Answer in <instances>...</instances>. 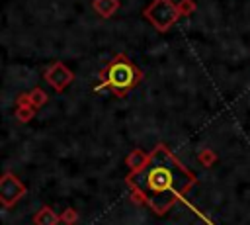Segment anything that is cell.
Wrapping results in <instances>:
<instances>
[{
	"label": "cell",
	"mask_w": 250,
	"mask_h": 225,
	"mask_svg": "<svg viewBox=\"0 0 250 225\" xmlns=\"http://www.w3.org/2000/svg\"><path fill=\"white\" fill-rule=\"evenodd\" d=\"M27 100H29L33 106H37V108H39V106H43V104L47 102V94H45L41 88H35V90L29 94V98H27Z\"/></svg>",
	"instance_id": "9c48e42d"
},
{
	"label": "cell",
	"mask_w": 250,
	"mask_h": 225,
	"mask_svg": "<svg viewBox=\"0 0 250 225\" xmlns=\"http://www.w3.org/2000/svg\"><path fill=\"white\" fill-rule=\"evenodd\" d=\"M45 80L53 86V88H57V90H62L70 80H72V72L64 67V65H61V63H55L47 72H45Z\"/></svg>",
	"instance_id": "5b68a950"
},
{
	"label": "cell",
	"mask_w": 250,
	"mask_h": 225,
	"mask_svg": "<svg viewBox=\"0 0 250 225\" xmlns=\"http://www.w3.org/2000/svg\"><path fill=\"white\" fill-rule=\"evenodd\" d=\"M139 72L123 59H117L111 67H109V72H107V82L115 88V90H127L129 86L135 84Z\"/></svg>",
	"instance_id": "3957f363"
},
{
	"label": "cell",
	"mask_w": 250,
	"mask_h": 225,
	"mask_svg": "<svg viewBox=\"0 0 250 225\" xmlns=\"http://www.w3.org/2000/svg\"><path fill=\"white\" fill-rule=\"evenodd\" d=\"M61 221V217L51 209V207H41L35 217H33V223L35 225H57Z\"/></svg>",
	"instance_id": "8992f818"
},
{
	"label": "cell",
	"mask_w": 250,
	"mask_h": 225,
	"mask_svg": "<svg viewBox=\"0 0 250 225\" xmlns=\"http://www.w3.org/2000/svg\"><path fill=\"white\" fill-rule=\"evenodd\" d=\"M131 178H139V182L133 186H137V190L158 215L166 213L172 203L182 198L184 192H188V188L195 182L193 172L182 166L162 145L152 151L148 164L143 170L133 172Z\"/></svg>",
	"instance_id": "6da1fadb"
},
{
	"label": "cell",
	"mask_w": 250,
	"mask_h": 225,
	"mask_svg": "<svg viewBox=\"0 0 250 225\" xmlns=\"http://www.w3.org/2000/svg\"><path fill=\"white\" fill-rule=\"evenodd\" d=\"M76 217H78V215L74 213V209H66V211H64V215H62L61 219H62V221H68V223H72Z\"/></svg>",
	"instance_id": "7c38bea8"
},
{
	"label": "cell",
	"mask_w": 250,
	"mask_h": 225,
	"mask_svg": "<svg viewBox=\"0 0 250 225\" xmlns=\"http://www.w3.org/2000/svg\"><path fill=\"white\" fill-rule=\"evenodd\" d=\"M148 158H150V157L143 155L141 151H133V153L129 155V158H127V164L137 172V170H143V168L148 164Z\"/></svg>",
	"instance_id": "52a82bcc"
},
{
	"label": "cell",
	"mask_w": 250,
	"mask_h": 225,
	"mask_svg": "<svg viewBox=\"0 0 250 225\" xmlns=\"http://www.w3.org/2000/svg\"><path fill=\"white\" fill-rule=\"evenodd\" d=\"M25 194V186L10 172L4 174L2 182H0V198H2V203L6 207H10L12 203H16L21 196Z\"/></svg>",
	"instance_id": "277c9868"
},
{
	"label": "cell",
	"mask_w": 250,
	"mask_h": 225,
	"mask_svg": "<svg viewBox=\"0 0 250 225\" xmlns=\"http://www.w3.org/2000/svg\"><path fill=\"white\" fill-rule=\"evenodd\" d=\"M117 6H119V2L117 0H94V8L102 14V16H111L115 10H117Z\"/></svg>",
	"instance_id": "ba28073f"
},
{
	"label": "cell",
	"mask_w": 250,
	"mask_h": 225,
	"mask_svg": "<svg viewBox=\"0 0 250 225\" xmlns=\"http://www.w3.org/2000/svg\"><path fill=\"white\" fill-rule=\"evenodd\" d=\"M211 158H213V155H211L209 151H205V153H201V155H199V160H201V162H207V164H209V160H211Z\"/></svg>",
	"instance_id": "4fadbf2b"
},
{
	"label": "cell",
	"mask_w": 250,
	"mask_h": 225,
	"mask_svg": "<svg viewBox=\"0 0 250 225\" xmlns=\"http://www.w3.org/2000/svg\"><path fill=\"white\" fill-rule=\"evenodd\" d=\"M178 10L184 12V14H189V12L193 10V2H191V0H182V2L178 4Z\"/></svg>",
	"instance_id": "30bf717a"
},
{
	"label": "cell",
	"mask_w": 250,
	"mask_h": 225,
	"mask_svg": "<svg viewBox=\"0 0 250 225\" xmlns=\"http://www.w3.org/2000/svg\"><path fill=\"white\" fill-rule=\"evenodd\" d=\"M180 10H178V4H172L170 0H154L146 10H145V16L154 23V27H158L160 31L168 29L176 18H178Z\"/></svg>",
	"instance_id": "7a4b0ae2"
},
{
	"label": "cell",
	"mask_w": 250,
	"mask_h": 225,
	"mask_svg": "<svg viewBox=\"0 0 250 225\" xmlns=\"http://www.w3.org/2000/svg\"><path fill=\"white\" fill-rule=\"evenodd\" d=\"M31 115H33V110H18V117L21 121H27Z\"/></svg>",
	"instance_id": "8fae6325"
}]
</instances>
